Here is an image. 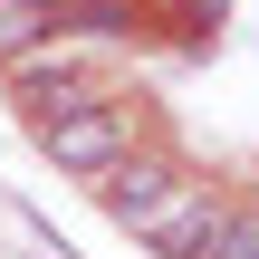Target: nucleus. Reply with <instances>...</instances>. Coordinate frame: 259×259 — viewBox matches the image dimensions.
I'll return each mask as SVG.
<instances>
[{
    "mask_svg": "<svg viewBox=\"0 0 259 259\" xmlns=\"http://www.w3.org/2000/svg\"><path fill=\"white\" fill-rule=\"evenodd\" d=\"M29 135L58 173L96 183L115 154H135V106L125 96H96V87H29Z\"/></svg>",
    "mask_w": 259,
    "mask_h": 259,
    "instance_id": "f257e3e1",
    "label": "nucleus"
},
{
    "mask_svg": "<svg viewBox=\"0 0 259 259\" xmlns=\"http://www.w3.org/2000/svg\"><path fill=\"white\" fill-rule=\"evenodd\" d=\"M221 221H231V202H221V183H202V173H183V183H173V192H163V202H154V211L135 221V240H144V250H163V259H202Z\"/></svg>",
    "mask_w": 259,
    "mask_h": 259,
    "instance_id": "f03ea898",
    "label": "nucleus"
},
{
    "mask_svg": "<svg viewBox=\"0 0 259 259\" xmlns=\"http://www.w3.org/2000/svg\"><path fill=\"white\" fill-rule=\"evenodd\" d=\"M183 173H192V163H173V154H144V144H135V154H115V163L96 173V202H106V221H115V231H135V221H144Z\"/></svg>",
    "mask_w": 259,
    "mask_h": 259,
    "instance_id": "7ed1b4c3",
    "label": "nucleus"
},
{
    "mask_svg": "<svg viewBox=\"0 0 259 259\" xmlns=\"http://www.w3.org/2000/svg\"><path fill=\"white\" fill-rule=\"evenodd\" d=\"M48 38H58V0H0V67H19Z\"/></svg>",
    "mask_w": 259,
    "mask_h": 259,
    "instance_id": "20e7f679",
    "label": "nucleus"
},
{
    "mask_svg": "<svg viewBox=\"0 0 259 259\" xmlns=\"http://www.w3.org/2000/svg\"><path fill=\"white\" fill-rule=\"evenodd\" d=\"M135 19V0H58V29H87V38H115Z\"/></svg>",
    "mask_w": 259,
    "mask_h": 259,
    "instance_id": "39448f33",
    "label": "nucleus"
},
{
    "mask_svg": "<svg viewBox=\"0 0 259 259\" xmlns=\"http://www.w3.org/2000/svg\"><path fill=\"white\" fill-rule=\"evenodd\" d=\"M202 259H259V202H231V221L211 231V250Z\"/></svg>",
    "mask_w": 259,
    "mask_h": 259,
    "instance_id": "423d86ee",
    "label": "nucleus"
}]
</instances>
